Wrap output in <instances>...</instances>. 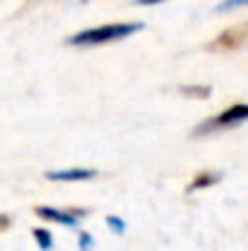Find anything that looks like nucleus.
Wrapping results in <instances>:
<instances>
[{
    "instance_id": "nucleus-8",
    "label": "nucleus",
    "mask_w": 248,
    "mask_h": 251,
    "mask_svg": "<svg viewBox=\"0 0 248 251\" xmlns=\"http://www.w3.org/2000/svg\"><path fill=\"white\" fill-rule=\"evenodd\" d=\"M180 90L185 95H195V98H209V93H212L209 85H182Z\"/></svg>"
},
{
    "instance_id": "nucleus-2",
    "label": "nucleus",
    "mask_w": 248,
    "mask_h": 251,
    "mask_svg": "<svg viewBox=\"0 0 248 251\" xmlns=\"http://www.w3.org/2000/svg\"><path fill=\"white\" fill-rule=\"evenodd\" d=\"M248 120V105H234L224 112H219L217 117L212 120H204L202 125H197L195 129V137H204L209 132H222V129H231L236 125H244Z\"/></svg>"
},
{
    "instance_id": "nucleus-9",
    "label": "nucleus",
    "mask_w": 248,
    "mask_h": 251,
    "mask_svg": "<svg viewBox=\"0 0 248 251\" xmlns=\"http://www.w3.org/2000/svg\"><path fill=\"white\" fill-rule=\"evenodd\" d=\"M105 222H107V227H110L112 232H117V234H124V229H127L124 220H122V217H117V215H110Z\"/></svg>"
},
{
    "instance_id": "nucleus-4",
    "label": "nucleus",
    "mask_w": 248,
    "mask_h": 251,
    "mask_svg": "<svg viewBox=\"0 0 248 251\" xmlns=\"http://www.w3.org/2000/svg\"><path fill=\"white\" fill-rule=\"evenodd\" d=\"M95 176H97L95 168H64V171H49L46 173L49 180H90Z\"/></svg>"
},
{
    "instance_id": "nucleus-10",
    "label": "nucleus",
    "mask_w": 248,
    "mask_h": 251,
    "mask_svg": "<svg viewBox=\"0 0 248 251\" xmlns=\"http://www.w3.org/2000/svg\"><path fill=\"white\" fill-rule=\"evenodd\" d=\"M248 0H224L222 5H217V12H226V10H236V7H244Z\"/></svg>"
},
{
    "instance_id": "nucleus-7",
    "label": "nucleus",
    "mask_w": 248,
    "mask_h": 251,
    "mask_svg": "<svg viewBox=\"0 0 248 251\" xmlns=\"http://www.w3.org/2000/svg\"><path fill=\"white\" fill-rule=\"evenodd\" d=\"M34 239H37V244H39V249L42 251L54 249V237H51L49 229H34Z\"/></svg>"
},
{
    "instance_id": "nucleus-6",
    "label": "nucleus",
    "mask_w": 248,
    "mask_h": 251,
    "mask_svg": "<svg viewBox=\"0 0 248 251\" xmlns=\"http://www.w3.org/2000/svg\"><path fill=\"white\" fill-rule=\"evenodd\" d=\"M214 47H229V49L244 47V32H241V27H239V29H226V32L217 39Z\"/></svg>"
},
{
    "instance_id": "nucleus-13",
    "label": "nucleus",
    "mask_w": 248,
    "mask_h": 251,
    "mask_svg": "<svg viewBox=\"0 0 248 251\" xmlns=\"http://www.w3.org/2000/svg\"><path fill=\"white\" fill-rule=\"evenodd\" d=\"M139 5H156V2H165V0H136Z\"/></svg>"
},
{
    "instance_id": "nucleus-3",
    "label": "nucleus",
    "mask_w": 248,
    "mask_h": 251,
    "mask_svg": "<svg viewBox=\"0 0 248 251\" xmlns=\"http://www.w3.org/2000/svg\"><path fill=\"white\" fill-rule=\"evenodd\" d=\"M90 210H73V207H66V210H56V207H37V215L42 220H49V222H59L64 227H78V220L85 217Z\"/></svg>"
},
{
    "instance_id": "nucleus-11",
    "label": "nucleus",
    "mask_w": 248,
    "mask_h": 251,
    "mask_svg": "<svg viewBox=\"0 0 248 251\" xmlns=\"http://www.w3.org/2000/svg\"><path fill=\"white\" fill-rule=\"evenodd\" d=\"M78 247L81 251H90L95 247V239H92V234H88V232H81V237H78Z\"/></svg>"
},
{
    "instance_id": "nucleus-5",
    "label": "nucleus",
    "mask_w": 248,
    "mask_h": 251,
    "mask_svg": "<svg viewBox=\"0 0 248 251\" xmlns=\"http://www.w3.org/2000/svg\"><path fill=\"white\" fill-rule=\"evenodd\" d=\"M222 180V173H217V171H200L197 173V178L187 185V190L192 193V190H202V188H209V185H214V183H219Z\"/></svg>"
},
{
    "instance_id": "nucleus-12",
    "label": "nucleus",
    "mask_w": 248,
    "mask_h": 251,
    "mask_svg": "<svg viewBox=\"0 0 248 251\" xmlns=\"http://www.w3.org/2000/svg\"><path fill=\"white\" fill-rule=\"evenodd\" d=\"M7 227H10V217L7 215H0V232L7 229Z\"/></svg>"
},
{
    "instance_id": "nucleus-1",
    "label": "nucleus",
    "mask_w": 248,
    "mask_h": 251,
    "mask_svg": "<svg viewBox=\"0 0 248 251\" xmlns=\"http://www.w3.org/2000/svg\"><path fill=\"white\" fill-rule=\"evenodd\" d=\"M144 29L141 22H119V25H102V27H92V29H83L78 34L68 37L66 44L71 47H97V44H107V42H117L124 39L134 32Z\"/></svg>"
}]
</instances>
